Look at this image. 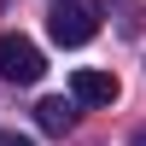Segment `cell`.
Segmentation results:
<instances>
[{
    "label": "cell",
    "mask_w": 146,
    "mask_h": 146,
    "mask_svg": "<svg viewBox=\"0 0 146 146\" xmlns=\"http://www.w3.org/2000/svg\"><path fill=\"white\" fill-rule=\"evenodd\" d=\"M41 70H47V58H41V47L35 41H23V35H0V76L6 82H41Z\"/></svg>",
    "instance_id": "obj_2"
},
{
    "label": "cell",
    "mask_w": 146,
    "mask_h": 146,
    "mask_svg": "<svg viewBox=\"0 0 146 146\" xmlns=\"http://www.w3.org/2000/svg\"><path fill=\"white\" fill-rule=\"evenodd\" d=\"M47 35H53L58 47H88L94 35H100V6H94V0H53Z\"/></svg>",
    "instance_id": "obj_1"
},
{
    "label": "cell",
    "mask_w": 146,
    "mask_h": 146,
    "mask_svg": "<svg viewBox=\"0 0 146 146\" xmlns=\"http://www.w3.org/2000/svg\"><path fill=\"white\" fill-rule=\"evenodd\" d=\"M129 146H146V129H140V135H135V140H129Z\"/></svg>",
    "instance_id": "obj_6"
},
{
    "label": "cell",
    "mask_w": 146,
    "mask_h": 146,
    "mask_svg": "<svg viewBox=\"0 0 146 146\" xmlns=\"http://www.w3.org/2000/svg\"><path fill=\"white\" fill-rule=\"evenodd\" d=\"M0 146H35L29 135H0Z\"/></svg>",
    "instance_id": "obj_5"
},
{
    "label": "cell",
    "mask_w": 146,
    "mask_h": 146,
    "mask_svg": "<svg viewBox=\"0 0 146 146\" xmlns=\"http://www.w3.org/2000/svg\"><path fill=\"white\" fill-rule=\"evenodd\" d=\"M35 123H41L47 135H64V129L76 123V111H70L64 100H41V105H35Z\"/></svg>",
    "instance_id": "obj_4"
},
{
    "label": "cell",
    "mask_w": 146,
    "mask_h": 146,
    "mask_svg": "<svg viewBox=\"0 0 146 146\" xmlns=\"http://www.w3.org/2000/svg\"><path fill=\"white\" fill-rule=\"evenodd\" d=\"M117 94H123V82H117L111 70H76V76H70V100L76 105H111Z\"/></svg>",
    "instance_id": "obj_3"
}]
</instances>
